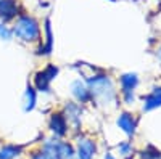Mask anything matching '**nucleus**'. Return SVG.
Wrapping results in <instances>:
<instances>
[{
	"mask_svg": "<svg viewBox=\"0 0 161 159\" xmlns=\"http://www.w3.org/2000/svg\"><path fill=\"white\" fill-rule=\"evenodd\" d=\"M87 85L90 90V98L95 100L98 104L113 103L116 98V90L113 81L106 74H95L87 77Z\"/></svg>",
	"mask_w": 161,
	"mask_h": 159,
	"instance_id": "nucleus-1",
	"label": "nucleus"
},
{
	"mask_svg": "<svg viewBox=\"0 0 161 159\" xmlns=\"http://www.w3.org/2000/svg\"><path fill=\"white\" fill-rule=\"evenodd\" d=\"M13 34L23 42H36V40H39V37H40V26L32 16L21 15L15 21Z\"/></svg>",
	"mask_w": 161,
	"mask_h": 159,
	"instance_id": "nucleus-2",
	"label": "nucleus"
},
{
	"mask_svg": "<svg viewBox=\"0 0 161 159\" xmlns=\"http://www.w3.org/2000/svg\"><path fill=\"white\" fill-rule=\"evenodd\" d=\"M121 82V92H123V98L127 104H130L134 101V90L137 88L139 85V77L137 74L134 72H127V74H123L119 79Z\"/></svg>",
	"mask_w": 161,
	"mask_h": 159,
	"instance_id": "nucleus-3",
	"label": "nucleus"
},
{
	"mask_svg": "<svg viewBox=\"0 0 161 159\" xmlns=\"http://www.w3.org/2000/svg\"><path fill=\"white\" fill-rule=\"evenodd\" d=\"M58 74V68L57 66H47L45 69L42 71H39L36 74V88L40 90V92H48L50 90V84L52 81L57 77Z\"/></svg>",
	"mask_w": 161,
	"mask_h": 159,
	"instance_id": "nucleus-4",
	"label": "nucleus"
},
{
	"mask_svg": "<svg viewBox=\"0 0 161 159\" xmlns=\"http://www.w3.org/2000/svg\"><path fill=\"white\" fill-rule=\"evenodd\" d=\"M95 156V143L87 137L77 140V150L74 151V159H93Z\"/></svg>",
	"mask_w": 161,
	"mask_h": 159,
	"instance_id": "nucleus-5",
	"label": "nucleus"
},
{
	"mask_svg": "<svg viewBox=\"0 0 161 159\" xmlns=\"http://www.w3.org/2000/svg\"><path fill=\"white\" fill-rule=\"evenodd\" d=\"M19 15V3L16 0H0V21L8 23Z\"/></svg>",
	"mask_w": 161,
	"mask_h": 159,
	"instance_id": "nucleus-6",
	"label": "nucleus"
},
{
	"mask_svg": "<svg viewBox=\"0 0 161 159\" xmlns=\"http://www.w3.org/2000/svg\"><path fill=\"white\" fill-rule=\"evenodd\" d=\"M71 95L79 101V103H87L90 98V90H89V85L87 82L80 81V79H77V81H74L71 84Z\"/></svg>",
	"mask_w": 161,
	"mask_h": 159,
	"instance_id": "nucleus-7",
	"label": "nucleus"
},
{
	"mask_svg": "<svg viewBox=\"0 0 161 159\" xmlns=\"http://www.w3.org/2000/svg\"><path fill=\"white\" fill-rule=\"evenodd\" d=\"M50 130L53 132L55 137H64L66 132H68V122L63 114L57 113L50 117Z\"/></svg>",
	"mask_w": 161,
	"mask_h": 159,
	"instance_id": "nucleus-8",
	"label": "nucleus"
},
{
	"mask_svg": "<svg viewBox=\"0 0 161 159\" xmlns=\"http://www.w3.org/2000/svg\"><path fill=\"white\" fill-rule=\"evenodd\" d=\"M116 124H118V127L123 130L126 135L132 137L134 134H136V125H137V122H136V119H134L129 113H123V114H121V116L118 117Z\"/></svg>",
	"mask_w": 161,
	"mask_h": 159,
	"instance_id": "nucleus-9",
	"label": "nucleus"
},
{
	"mask_svg": "<svg viewBox=\"0 0 161 159\" xmlns=\"http://www.w3.org/2000/svg\"><path fill=\"white\" fill-rule=\"evenodd\" d=\"M63 116L66 119V122H68V125L73 124L76 129L79 127V124H80V108L76 103H68V104H66Z\"/></svg>",
	"mask_w": 161,
	"mask_h": 159,
	"instance_id": "nucleus-10",
	"label": "nucleus"
},
{
	"mask_svg": "<svg viewBox=\"0 0 161 159\" xmlns=\"http://www.w3.org/2000/svg\"><path fill=\"white\" fill-rule=\"evenodd\" d=\"M36 103H37V93H36V88L28 85L26 87V92L23 95V111L24 113H29L36 108Z\"/></svg>",
	"mask_w": 161,
	"mask_h": 159,
	"instance_id": "nucleus-11",
	"label": "nucleus"
},
{
	"mask_svg": "<svg viewBox=\"0 0 161 159\" xmlns=\"http://www.w3.org/2000/svg\"><path fill=\"white\" fill-rule=\"evenodd\" d=\"M161 106V87L155 88L150 95H147L143 100V111H152Z\"/></svg>",
	"mask_w": 161,
	"mask_h": 159,
	"instance_id": "nucleus-12",
	"label": "nucleus"
},
{
	"mask_svg": "<svg viewBox=\"0 0 161 159\" xmlns=\"http://www.w3.org/2000/svg\"><path fill=\"white\" fill-rule=\"evenodd\" d=\"M21 146H15V145H7L0 150V159H15L21 153Z\"/></svg>",
	"mask_w": 161,
	"mask_h": 159,
	"instance_id": "nucleus-13",
	"label": "nucleus"
},
{
	"mask_svg": "<svg viewBox=\"0 0 161 159\" xmlns=\"http://www.w3.org/2000/svg\"><path fill=\"white\" fill-rule=\"evenodd\" d=\"M32 159H58V156H57L55 150H53L52 143L47 141L45 146H44V150L40 151V153H36V154L32 156Z\"/></svg>",
	"mask_w": 161,
	"mask_h": 159,
	"instance_id": "nucleus-14",
	"label": "nucleus"
},
{
	"mask_svg": "<svg viewBox=\"0 0 161 159\" xmlns=\"http://www.w3.org/2000/svg\"><path fill=\"white\" fill-rule=\"evenodd\" d=\"M52 51V28H50V19H45V47L40 48L39 53L48 55Z\"/></svg>",
	"mask_w": 161,
	"mask_h": 159,
	"instance_id": "nucleus-15",
	"label": "nucleus"
},
{
	"mask_svg": "<svg viewBox=\"0 0 161 159\" xmlns=\"http://www.w3.org/2000/svg\"><path fill=\"white\" fill-rule=\"evenodd\" d=\"M118 151H119V154L121 156H124L126 159L127 157H130L132 156V153H134V148H132V145L130 143H121V145H118Z\"/></svg>",
	"mask_w": 161,
	"mask_h": 159,
	"instance_id": "nucleus-16",
	"label": "nucleus"
},
{
	"mask_svg": "<svg viewBox=\"0 0 161 159\" xmlns=\"http://www.w3.org/2000/svg\"><path fill=\"white\" fill-rule=\"evenodd\" d=\"M0 39L2 40H11L13 39V29H10L5 23H0Z\"/></svg>",
	"mask_w": 161,
	"mask_h": 159,
	"instance_id": "nucleus-17",
	"label": "nucleus"
},
{
	"mask_svg": "<svg viewBox=\"0 0 161 159\" xmlns=\"http://www.w3.org/2000/svg\"><path fill=\"white\" fill-rule=\"evenodd\" d=\"M142 159H161V153H159V151H156L155 148H152V146H150L147 151H143Z\"/></svg>",
	"mask_w": 161,
	"mask_h": 159,
	"instance_id": "nucleus-18",
	"label": "nucleus"
},
{
	"mask_svg": "<svg viewBox=\"0 0 161 159\" xmlns=\"http://www.w3.org/2000/svg\"><path fill=\"white\" fill-rule=\"evenodd\" d=\"M105 159H116V157H114L111 153H106V154H105Z\"/></svg>",
	"mask_w": 161,
	"mask_h": 159,
	"instance_id": "nucleus-19",
	"label": "nucleus"
},
{
	"mask_svg": "<svg viewBox=\"0 0 161 159\" xmlns=\"http://www.w3.org/2000/svg\"><path fill=\"white\" fill-rule=\"evenodd\" d=\"M156 56H158V60H159V61H161V47H159V50H158V51H156Z\"/></svg>",
	"mask_w": 161,
	"mask_h": 159,
	"instance_id": "nucleus-20",
	"label": "nucleus"
}]
</instances>
